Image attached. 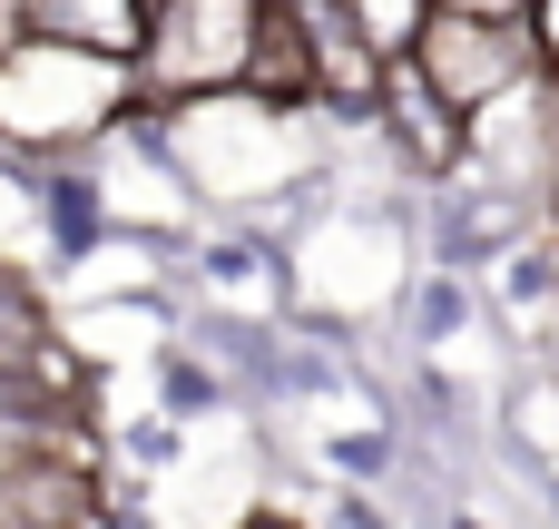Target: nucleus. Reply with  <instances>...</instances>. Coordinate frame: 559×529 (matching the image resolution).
<instances>
[{
    "label": "nucleus",
    "instance_id": "nucleus-3",
    "mask_svg": "<svg viewBox=\"0 0 559 529\" xmlns=\"http://www.w3.org/2000/svg\"><path fill=\"white\" fill-rule=\"evenodd\" d=\"M20 29L39 49H79V59H138L147 0H20Z\"/></svg>",
    "mask_w": 559,
    "mask_h": 529
},
{
    "label": "nucleus",
    "instance_id": "nucleus-2",
    "mask_svg": "<svg viewBox=\"0 0 559 529\" xmlns=\"http://www.w3.org/2000/svg\"><path fill=\"white\" fill-rule=\"evenodd\" d=\"M403 59L442 88V108H481V98L521 69V39H511V29H491V20H462V10L442 20V10H432V20H423V39H413Z\"/></svg>",
    "mask_w": 559,
    "mask_h": 529
},
{
    "label": "nucleus",
    "instance_id": "nucleus-6",
    "mask_svg": "<svg viewBox=\"0 0 559 529\" xmlns=\"http://www.w3.org/2000/svg\"><path fill=\"white\" fill-rule=\"evenodd\" d=\"M10 412H20V393H10V373H0V422H10Z\"/></svg>",
    "mask_w": 559,
    "mask_h": 529
},
{
    "label": "nucleus",
    "instance_id": "nucleus-5",
    "mask_svg": "<svg viewBox=\"0 0 559 529\" xmlns=\"http://www.w3.org/2000/svg\"><path fill=\"white\" fill-rule=\"evenodd\" d=\"M39 353H49L39 314H29V304H20V294L0 285V373H10V363H39Z\"/></svg>",
    "mask_w": 559,
    "mask_h": 529
},
{
    "label": "nucleus",
    "instance_id": "nucleus-1",
    "mask_svg": "<svg viewBox=\"0 0 559 529\" xmlns=\"http://www.w3.org/2000/svg\"><path fill=\"white\" fill-rule=\"evenodd\" d=\"M255 29H265L255 0H167V10L147 20V69H157L167 88L246 79V69H255Z\"/></svg>",
    "mask_w": 559,
    "mask_h": 529
},
{
    "label": "nucleus",
    "instance_id": "nucleus-7",
    "mask_svg": "<svg viewBox=\"0 0 559 529\" xmlns=\"http://www.w3.org/2000/svg\"><path fill=\"white\" fill-rule=\"evenodd\" d=\"M246 529H295V520H246Z\"/></svg>",
    "mask_w": 559,
    "mask_h": 529
},
{
    "label": "nucleus",
    "instance_id": "nucleus-4",
    "mask_svg": "<svg viewBox=\"0 0 559 529\" xmlns=\"http://www.w3.org/2000/svg\"><path fill=\"white\" fill-rule=\"evenodd\" d=\"M344 20H354V39H364L373 59H403V49L423 39L432 0H344Z\"/></svg>",
    "mask_w": 559,
    "mask_h": 529
}]
</instances>
